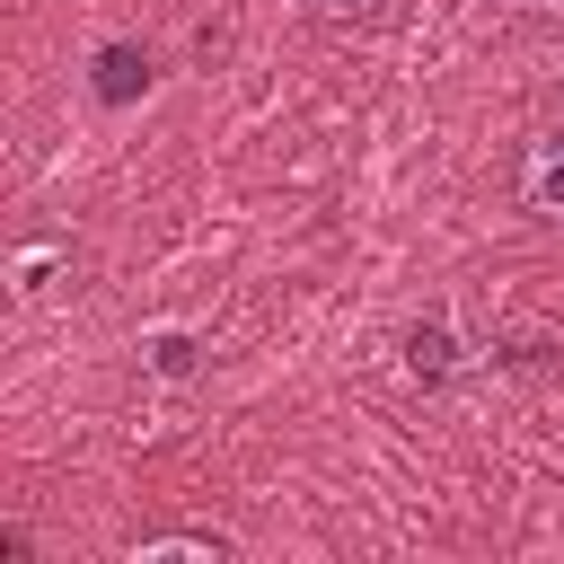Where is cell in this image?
Wrapping results in <instances>:
<instances>
[{
    "mask_svg": "<svg viewBox=\"0 0 564 564\" xmlns=\"http://www.w3.org/2000/svg\"><path fill=\"white\" fill-rule=\"evenodd\" d=\"M159 555H220V538H150L141 564H159Z\"/></svg>",
    "mask_w": 564,
    "mask_h": 564,
    "instance_id": "obj_5",
    "label": "cell"
},
{
    "mask_svg": "<svg viewBox=\"0 0 564 564\" xmlns=\"http://www.w3.org/2000/svg\"><path fill=\"white\" fill-rule=\"evenodd\" d=\"M458 361H467V352H458V335H449L441 317H423V326H405V370H414V379H432V388H441V379H449Z\"/></svg>",
    "mask_w": 564,
    "mask_h": 564,
    "instance_id": "obj_3",
    "label": "cell"
},
{
    "mask_svg": "<svg viewBox=\"0 0 564 564\" xmlns=\"http://www.w3.org/2000/svg\"><path fill=\"white\" fill-rule=\"evenodd\" d=\"M300 9H370V0H300Z\"/></svg>",
    "mask_w": 564,
    "mask_h": 564,
    "instance_id": "obj_6",
    "label": "cell"
},
{
    "mask_svg": "<svg viewBox=\"0 0 564 564\" xmlns=\"http://www.w3.org/2000/svg\"><path fill=\"white\" fill-rule=\"evenodd\" d=\"M141 361H150L159 379H194V370H203V335H185V326H150V335H141Z\"/></svg>",
    "mask_w": 564,
    "mask_h": 564,
    "instance_id": "obj_4",
    "label": "cell"
},
{
    "mask_svg": "<svg viewBox=\"0 0 564 564\" xmlns=\"http://www.w3.org/2000/svg\"><path fill=\"white\" fill-rule=\"evenodd\" d=\"M150 79H159V62H150V44H132V35H115V44L88 53V97H97V106H141Z\"/></svg>",
    "mask_w": 564,
    "mask_h": 564,
    "instance_id": "obj_1",
    "label": "cell"
},
{
    "mask_svg": "<svg viewBox=\"0 0 564 564\" xmlns=\"http://www.w3.org/2000/svg\"><path fill=\"white\" fill-rule=\"evenodd\" d=\"M520 194H529V212L564 220V132H546V141L529 150V167H520Z\"/></svg>",
    "mask_w": 564,
    "mask_h": 564,
    "instance_id": "obj_2",
    "label": "cell"
}]
</instances>
